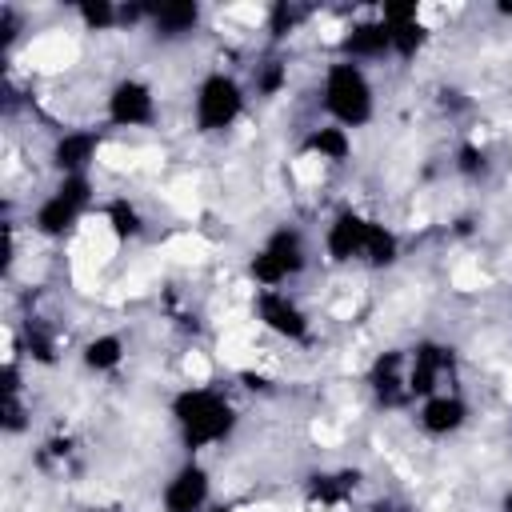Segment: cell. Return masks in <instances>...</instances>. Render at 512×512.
Listing matches in <instances>:
<instances>
[{"label": "cell", "instance_id": "1", "mask_svg": "<svg viewBox=\"0 0 512 512\" xmlns=\"http://www.w3.org/2000/svg\"><path fill=\"white\" fill-rule=\"evenodd\" d=\"M172 412H176V424H180V432H184V440H188L192 448L216 444V440H224L228 428H232V408H228L216 392H208V388L184 392Z\"/></svg>", "mask_w": 512, "mask_h": 512}, {"label": "cell", "instance_id": "2", "mask_svg": "<svg viewBox=\"0 0 512 512\" xmlns=\"http://www.w3.org/2000/svg\"><path fill=\"white\" fill-rule=\"evenodd\" d=\"M324 104L340 124H364L372 116V88L352 60H340L324 76Z\"/></svg>", "mask_w": 512, "mask_h": 512}, {"label": "cell", "instance_id": "3", "mask_svg": "<svg viewBox=\"0 0 512 512\" xmlns=\"http://www.w3.org/2000/svg\"><path fill=\"white\" fill-rule=\"evenodd\" d=\"M240 84L228 80V76H208L200 84V96H196V120L204 132H216V128H228L236 116H240Z\"/></svg>", "mask_w": 512, "mask_h": 512}, {"label": "cell", "instance_id": "4", "mask_svg": "<svg viewBox=\"0 0 512 512\" xmlns=\"http://www.w3.org/2000/svg\"><path fill=\"white\" fill-rule=\"evenodd\" d=\"M84 200H88V180H84V176H68V180L40 204V212H36V228L48 232V236H60V232L72 228V220L80 216Z\"/></svg>", "mask_w": 512, "mask_h": 512}, {"label": "cell", "instance_id": "5", "mask_svg": "<svg viewBox=\"0 0 512 512\" xmlns=\"http://www.w3.org/2000/svg\"><path fill=\"white\" fill-rule=\"evenodd\" d=\"M304 264V256H300V240L296 236H288V232H280L268 248H260L256 252V260H252V276L260 280V284H280V280H288L296 268Z\"/></svg>", "mask_w": 512, "mask_h": 512}, {"label": "cell", "instance_id": "6", "mask_svg": "<svg viewBox=\"0 0 512 512\" xmlns=\"http://www.w3.org/2000/svg\"><path fill=\"white\" fill-rule=\"evenodd\" d=\"M208 500V472L200 464H184L164 488V512H200Z\"/></svg>", "mask_w": 512, "mask_h": 512}, {"label": "cell", "instance_id": "7", "mask_svg": "<svg viewBox=\"0 0 512 512\" xmlns=\"http://www.w3.org/2000/svg\"><path fill=\"white\" fill-rule=\"evenodd\" d=\"M152 92L140 84V80H124V84H116L112 88V96H108V116L116 120V124H148L152 120Z\"/></svg>", "mask_w": 512, "mask_h": 512}, {"label": "cell", "instance_id": "8", "mask_svg": "<svg viewBox=\"0 0 512 512\" xmlns=\"http://www.w3.org/2000/svg\"><path fill=\"white\" fill-rule=\"evenodd\" d=\"M368 236H372V220H364V216H356V212L336 216V224L328 228V252H332V260L364 256Z\"/></svg>", "mask_w": 512, "mask_h": 512}, {"label": "cell", "instance_id": "9", "mask_svg": "<svg viewBox=\"0 0 512 512\" xmlns=\"http://www.w3.org/2000/svg\"><path fill=\"white\" fill-rule=\"evenodd\" d=\"M260 320L272 328V332H280V336H304V328H308V320H304V312L288 300V296H280V292H264L260 296Z\"/></svg>", "mask_w": 512, "mask_h": 512}, {"label": "cell", "instance_id": "10", "mask_svg": "<svg viewBox=\"0 0 512 512\" xmlns=\"http://www.w3.org/2000/svg\"><path fill=\"white\" fill-rule=\"evenodd\" d=\"M464 416H468L464 400H456V396H432V400L424 404V412H420V424H424L428 432L444 436V432H456V428L464 424Z\"/></svg>", "mask_w": 512, "mask_h": 512}, {"label": "cell", "instance_id": "11", "mask_svg": "<svg viewBox=\"0 0 512 512\" xmlns=\"http://www.w3.org/2000/svg\"><path fill=\"white\" fill-rule=\"evenodd\" d=\"M344 48H348V56H364V60H372V56H384V52L392 48V32H388V24H384V20L356 24V28L348 32Z\"/></svg>", "mask_w": 512, "mask_h": 512}, {"label": "cell", "instance_id": "12", "mask_svg": "<svg viewBox=\"0 0 512 512\" xmlns=\"http://www.w3.org/2000/svg\"><path fill=\"white\" fill-rule=\"evenodd\" d=\"M92 152H96V136H92V132H72V136H64V140L56 144V164H60L68 176H80V168L92 160Z\"/></svg>", "mask_w": 512, "mask_h": 512}, {"label": "cell", "instance_id": "13", "mask_svg": "<svg viewBox=\"0 0 512 512\" xmlns=\"http://www.w3.org/2000/svg\"><path fill=\"white\" fill-rule=\"evenodd\" d=\"M444 364H448V356L440 348H432V344L420 348L416 360H412V372H408V392H432L436 376L444 372Z\"/></svg>", "mask_w": 512, "mask_h": 512}, {"label": "cell", "instance_id": "14", "mask_svg": "<svg viewBox=\"0 0 512 512\" xmlns=\"http://www.w3.org/2000/svg\"><path fill=\"white\" fill-rule=\"evenodd\" d=\"M152 16H156V24H160L164 32H184V28L196 24L200 8H196V4H164V8H156Z\"/></svg>", "mask_w": 512, "mask_h": 512}, {"label": "cell", "instance_id": "15", "mask_svg": "<svg viewBox=\"0 0 512 512\" xmlns=\"http://www.w3.org/2000/svg\"><path fill=\"white\" fill-rule=\"evenodd\" d=\"M308 148L320 152L324 160H344L348 156V136H344V128H320V132H312Z\"/></svg>", "mask_w": 512, "mask_h": 512}, {"label": "cell", "instance_id": "16", "mask_svg": "<svg viewBox=\"0 0 512 512\" xmlns=\"http://www.w3.org/2000/svg\"><path fill=\"white\" fill-rule=\"evenodd\" d=\"M84 360H88V368H112V364H120V340L116 336H96L84 348Z\"/></svg>", "mask_w": 512, "mask_h": 512}, {"label": "cell", "instance_id": "17", "mask_svg": "<svg viewBox=\"0 0 512 512\" xmlns=\"http://www.w3.org/2000/svg\"><path fill=\"white\" fill-rule=\"evenodd\" d=\"M108 224H112V232H116V236H136L140 216H136V208H132V204L116 200V204L108 208Z\"/></svg>", "mask_w": 512, "mask_h": 512}, {"label": "cell", "instance_id": "18", "mask_svg": "<svg viewBox=\"0 0 512 512\" xmlns=\"http://www.w3.org/2000/svg\"><path fill=\"white\" fill-rule=\"evenodd\" d=\"M80 16H84L92 28H104V24H112V8H108V4H84V8H80Z\"/></svg>", "mask_w": 512, "mask_h": 512}, {"label": "cell", "instance_id": "19", "mask_svg": "<svg viewBox=\"0 0 512 512\" xmlns=\"http://www.w3.org/2000/svg\"><path fill=\"white\" fill-rule=\"evenodd\" d=\"M504 512H512V492H508V496H504Z\"/></svg>", "mask_w": 512, "mask_h": 512}, {"label": "cell", "instance_id": "20", "mask_svg": "<svg viewBox=\"0 0 512 512\" xmlns=\"http://www.w3.org/2000/svg\"><path fill=\"white\" fill-rule=\"evenodd\" d=\"M92 512H108V508H92Z\"/></svg>", "mask_w": 512, "mask_h": 512}, {"label": "cell", "instance_id": "21", "mask_svg": "<svg viewBox=\"0 0 512 512\" xmlns=\"http://www.w3.org/2000/svg\"><path fill=\"white\" fill-rule=\"evenodd\" d=\"M216 512H224V508H216Z\"/></svg>", "mask_w": 512, "mask_h": 512}]
</instances>
